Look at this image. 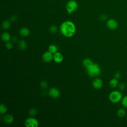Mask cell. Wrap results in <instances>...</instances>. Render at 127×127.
<instances>
[{
    "instance_id": "17",
    "label": "cell",
    "mask_w": 127,
    "mask_h": 127,
    "mask_svg": "<svg viewBox=\"0 0 127 127\" xmlns=\"http://www.w3.org/2000/svg\"><path fill=\"white\" fill-rule=\"evenodd\" d=\"M10 26V22L8 20H5L2 23V27L4 29H8Z\"/></svg>"
},
{
    "instance_id": "29",
    "label": "cell",
    "mask_w": 127,
    "mask_h": 127,
    "mask_svg": "<svg viewBox=\"0 0 127 127\" xmlns=\"http://www.w3.org/2000/svg\"><path fill=\"white\" fill-rule=\"evenodd\" d=\"M120 76H121V74H120V73L119 72H116V73L115 74V77L116 78H117V79L119 78L120 77Z\"/></svg>"
},
{
    "instance_id": "15",
    "label": "cell",
    "mask_w": 127,
    "mask_h": 127,
    "mask_svg": "<svg viewBox=\"0 0 127 127\" xmlns=\"http://www.w3.org/2000/svg\"><path fill=\"white\" fill-rule=\"evenodd\" d=\"M1 39L3 41L7 42L10 39V36L9 34L7 32H3L1 35Z\"/></svg>"
},
{
    "instance_id": "6",
    "label": "cell",
    "mask_w": 127,
    "mask_h": 127,
    "mask_svg": "<svg viewBox=\"0 0 127 127\" xmlns=\"http://www.w3.org/2000/svg\"><path fill=\"white\" fill-rule=\"evenodd\" d=\"M106 25L108 28L111 30H115L118 27V23L117 21L113 18L109 19L107 21Z\"/></svg>"
},
{
    "instance_id": "20",
    "label": "cell",
    "mask_w": 127,
    "mask_h": 127,
    "mask_svg": "<svg viewBox=\"0 0 127 127\" xmlns=\"http://www.w3.org/2000/svg\"><path fill=\"white\" fill-rule=\"evenodd\" d=\"M7 108L6 107V106L3 104H1L0 105V113L1 114H3L4 113H5L7 111Z\"/></svg>"
},
{
    "instance_id": "26",
    "label": "cell",
    "mask_w": 127,
    "mask_h": 127,
    "mask_svg": "<svg viewBox=\"0 0 127 127\" xmlns=\"http://www.w3.org/2000/svg\"><path fill=\"white\" fill-rule=\"evenodd\" d=\"M107 19V16L106 14H103L100 16V19L101 21H105Z\"/></svg>"
},
{
    "instance_id": "2",
    "label": "cell",
    "mask_w": 127,
    "mask_h": 127,
    "mask_svg": "<svg viewBox=\"0 0 127 127\" xmlns=\"http://www.w3.org/2000/svg\"><path fill=\"white\" fill-rule=\"evenodd\" d=\"M87 74L90 77H95L101 73V68L97 64H93L86 68Z\"/></svg>"
},
{
    "instance_id": "3",
    "label": "cell",
    "mask_w": 127,
    "mask_h": 127,
    "mask_svg": "<svg viewBox=\"0 0 127 127\" xmlns=\"http://www.w3.org/2000/svg\"><path fill=\"white\" fill-rule=\"evenodd\" d=\"M109 99L113 103H118L122 99V94L119 91H113L109 94Z\"/></svg>"
},
{
    "instance_id": "19",
    "label": "cell",
    "mask_w": 127,
    "mask_h": 127,
    "mask_svg": "<svg viewBox=\"0 0 127 127\" xmlns=\"http://www.w3.org/2000/svg\"><path fill=\"white\" fill-rule=\"evenodd\" d=\"M126 114V111L124 108H120L117 111V115L119 117H123Z\"/></svg>"
},
{
    "instance_id": "11",
    "label": "cell",
    "mask_w": 127,
    "mask_h": 127,
    "mask_svg": "<svg viewBox=\"0 0 127 127\" xmlns=\"http://www.w3.org/2000/svg\"><path fill=\"white\" fill-rule=\"evenodd\" d=\"M29 30L26 27H22L19 30V34L22 37L28 36L29 34Z\"/></svg>"
},
{
    "instance_id": "4",
    "label": "cell",
    "mask_w": 127,
    "mask_h": 127,
    "mask_svg": "<svg viewBox=\"0 0 127 127\" xmlns=\"http://www.w3.org/2000/svg\"><path fill=\"white\" fill-rule=\"evenodd\" d=\"M66 10L68 14H71L75 12L78 7V4L74 0H69L66 4Z\"/></svg>"
},
{
    "instance_id": "28",
    "label": "cell",
    "mask_w": 127,
    "mask_h": 127,
    "mask_svg": "<svg viewBox=\"0 0 127 127\" xmlns=\"http://www.w3.org/2000/svg\"><path fill=\"white\" fill-rule=\"evenodd\" d=\"M119 89H120V90L122 91V90H124L125 89V85L124 84V83H121L119 85Z\"/></svg>"
},
{
    "instance_id": "9",
    "label": "cell",
    "mask_w": 127,
    "mask_h": 127,
    "mask_svg": "<svg viewBox=\"0 0 127 127\" xmlns=\"http://www.w3.org/2000/svg\"><path fill=\"white\" fill-rule=\"evenodd\" d=\"M92 86L95 89H100L103 86V81L100 78H97L93 81Z\"/></svg>"
},
{
    "instance_id": "12",
    "label": "cell",
    "mask_w": 127,
    "mask_h": 127,
    "mask_svg": "<svg viewBox=\"0 0 127 127\" xmlns=\"http://www.w3.org/2000/svg\"><path fill=\"white\" fill-rule=\"evenodd\" d=\"M3 121L4 122L7 124H10L12 123L13 121V118L12 115L10 114H7L4 116L3 117Z\"/></svg>"
},
{
    "instance_id": "8",
    "label": "cell",
    "mask_w": 127,
    "mask_h": 127,
    "mask_svg": "<svg viewBox=\"0 0 127 127\" xmlns=\"http://www.w3.org/2000/svg\"><path fill=\"white\" fill-rule=\"evenodd\" d=\"M43 60L46 63L50 62L53 59V54L50 52L49 51L45 52L42 56Z\"/></svg>"
},
{
    "instance_id": "10",
    "label": "cell",
    "mask_w": 127,
    "mask_h": 127,
    "mask_svg": "<svg viewBox=\"0 0 127 127\" xmlns=\"http://www.w3.org/2000/svg\"><path fill=\"white\" fill-rule=\"evenodd\" d=\"M64 59L63 55L60 52H56L53 55V60L57 63H61Z\"/></svg>"
},
{
    "instance_id": "24",
    "label": "cell",
    "mask_w": 127,
    "mask_h": 127,
    "mask_svg": "<svg viewBox=\"0 0 127 127\" xmlns=\"http://www.w3.org/2000/svg\"><path fill=\"white\" fill-rule=\"evenodd\" d=\"M37 113V110L35 108H32L29 111V114L31 116H35Z\"/></svg>"
},
{
    "instance_id": "13",
    "label": "cell",
    "mask_w": 127,
    "mask_h": 127,
    "mask_svg": "<svg viewBox=\"0 0 127 127\" xmlns=\"http://www.w3.org/2000/svg\"><path fill=\"white\" fill-rule=\"evenodd\" d=\"M82 64L83 65L86 67H88L89 66L91 65L92 64H93V61L89 58H85L84 59L83 61H82Z\"/></svg>"
},
{
    "instance_id": "23",
    "label": "cell",
    "mask_w": 127,
    "mask_h": 127,
    "mask_svg": "<svg viewBox=\"0 0 127 127\" xmlns=\"http://www.w3.org/2000/svg\"><path fill=\"white\" fill-rule=\"evenodd\" d=\"M40 86L42 89H46L48 86L47 82L45 81H42L40 83Z\"/></svg>"
},
{
    "instance_id": "7",
    "label": "cell",
    "mask_w": 127,
    "mask_h": 127,
    "mask_svg": "<svg viewBox=\"0 0 127 127\" xmlns=\"http://www.w3.org/2000/svg\"><path fill=\"white\" fill-rule=\"evenodd\" d=\"M49 95L53 98H57L60 96V91L55 87H52L49 90Z\"/></svg>"
},
{
    "instance_id": "25",
    "label": "cell",
    "mask_w": 127,
    "mask_h": 127,
    "mask_svg": "<svg viewBox=\"0 0 127 127\" xmlns=\"http://www.w3.org/2000/svg\"><path fill=\"white\" fill-rule=\"evenodd\" d=\"M5 47H6V48L7 49H8V50H10V49H11L12 48V44L11 43L7 42H6V44H5Z\"/></svg>"
},
{
    "instance_id": "21",
    "label": "cell",
    "mask_w": 127,
    "mask_h": 127,
    "mask_svg": "<svg viewBox=\"0 0 127 127\" xmlns=\"http://www.w3.org/2000/svg\"><path fill=\"white\" fill-rule=\"evenodd\" d=\"M49 30L52 33H56L58 31V28L55 25H52L50 26Z\"/></svg>"
},
{
    "instance_id": "22",
    "label": "cell",
    "mask_w": 127,
    "mask_h": 127,
    "mask_svg": "<svg viewBox=\"0 0 127 127\" xmlns=\"http://www.w3.org/2000/svg\"><path fill=\"white\" fill-rule=\"evenodd\" d=\"M122 104L124 107L127 108V95L125 96L122 98Z\"/></svg>"
},
{
    "instance_id": "18",
    "label": "cell",
    "mask_w": 127,
    "mask_h": 127,
    "mask_svg": "<svg viewBox=\"0 0 127 127\" xmlns=\"http://www.w3.org/2000/svg\"><path fill=\"white\" fill-rule=\"evenodd\" d=\"M18 47L21 50H25L27 47L26 43L24 40H20L18 43Z\"/></svg>"
},
{
    "instance_id": "30",
    "label": "cell",
    "mask_w": 127,
    "mask_h": 127,
    "mask_svg": "<svg viewBox=\"0 0 127 127\" xmlns=\"http://www.w3.org/2000/svg\"><path fill=\"white\" fill-rule=\"evenodd\" d=\"M17 38L15 37H14L12 38V41L14 42H16V41H17Z\"/></svg>"
},
{
    "instance_id": "27",
    "label": "cell",
    "mask_w": 127,
    "mask_h": 127,
    "mask_svg": "<svg viewBox=\"0 0 127 127\" xmlns=\"http://www.w3.org/2000/svg\"><path fill=\"white\" fill-rule=\"evenodd\" d=\"M17 16H16V15H12V16H11L10 19V21H12V22H15V21H16L17 20Z\"/></svg>"
},
{
    "instance_id": "16",
    "label": "cell",
    "mask_w": 127,
    "mask_h": 127,
    "mask_svg": "<svg viewBox=\"0 0 127 127\" xmlns=\"http://www.w3.org/2000/svg\"><path fill=\"white\" fill-rule=\"evenodd\" d=\"M118 84V80L117 78H114L112 79L109 82V86L111 88H115Z\"/></svg>"
},
{
    "instance_id": "1",
    "label": "cell",
    "mask_w": 127,
    "mask_h": 127,
    "mask_svg": "<svg viewBox=\"0 0 127 127\" xmlns=\"http://www.w3.org/2000/svg\"><path fill=\"white\" fill-rule=\"evenodd\" d=\"M60 29L62 35L66 37L73 36L76 31V27L74 24L69 20L63 22L61 24Z\"/></svg>"
},
{
    "instance_id": "5",
    "label": "cell",
    "mask_w": 127,
    "mask_h": 127,
    "mask_svg": "<svg viewBox=\"0 0 127 127\" xmlns=\"http://www.w3.org/2000/svg\"><path fill=\"white\" fill-rule=\"evenodd\" d=\"M25 125L26 127H37L39 126V123L36 119L29 118L25 120Z\"/></svg>"
},
{
    "instance_id": "14",
    "label": "cell",
    "mask_w": 127,
    "mask_h": 127,
    "mask_svg": "<svg viewBox=\"0 0 127 127\" xmlns=\"http://www.w3.org/2000/svg\"><path fill=\"white\" fill-rule=\"evenodd\" d=\"M58 47L55 45H51L48 47V51L54 54L58 52Z\"/></svg>"
}]
</instances>
